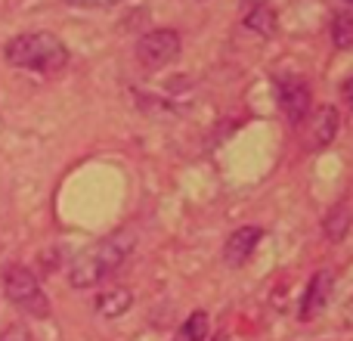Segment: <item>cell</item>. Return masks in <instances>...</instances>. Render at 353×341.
Masks as SVG:
<instances>
[{
    "label": "cell",
    "mask_w": 353,
    "mask_h": 341,
    "mask_svg": "<svg viewBox=\"0 0 353 341\" xmlns=\"http://www.w3.org/2000/svg\"><path fill=\"white\" fill-rule=\"evenodd\" d=\"M344 99H347V106H353V78L344 84Z\"/></svg>",
    "instance_id": "2e32d148"
},
{
    "label": "cell",
    "mask_w": 353,
    "mask_h": 341,
    "mask_svg": "<svg viewBox=\"0 0 353 341\" xmlns=\"http://www.w3.org/2000/svg\"><path fill=\"white\" fill-rule=\"evenodd\" d=\"M279 106L285 112V118L292 124H301L310 118V109H313V93H310V84H307L301 75H285L279 81Z\"/></svg>",
    "instance_id": "5b68a950"
},
{
    "label": "cell",
    "mask_w": 353,
    "mask_h": 341,
    "mask_svg": "<svg viewBox=\"0 0 353 341\" xmlns=\"http://www.w3.org/2000/svg\"><path fill=\"white\" fill-rule=\"evenodd\" d=\"M261 239H263L261 226H242V230H236L223 245V261L230 264V267H242V264L251 257V251L257 249Z\"/></svg>",
    "instance_id": "8992f818"
},
{
    "label": "cell",
    "mask_w": 353,
    "mask_h": 341,
    "mask_svg": "<svg viewBox=\"0 0 353 341\" xmlns=\"http://www.w3.org/2000/svg\"><path fill=\"white\" fill-rule=\"evenodd\" d=\"M338 121H341V118H338L335 106H319L310 118V146L313 149L329 146V143L338 137Z\"/></svg>",
    "instance_id": "52a82bcc"
},
{
    "label": "cell",
    "mask_w": 353,
    "mask_h": 341,
    "mask_svg": "<svg viewBox=\"0 0 353 341\" xmlns=\"http://www.w3.org/2000/svg\"><path fill=\"white\" fill-rule=\"evenodd\" d=\"M180 56V35L174 28H155L137 41V59L146 68H165Z\"/></svg>",
    "instance_id": "277c9868"
},
{
    "label": "cell",
    "mask_w": 353,
    "mask_h": 341,
    "mask_svg": "<svg viewBox=\"0 0 353 341\" xmlns=\"http://www.w3.org/2000/svg\"><path fill=\"white\" fill-rule=\"evenodd\" d=\"M245 28L257 31V35H273V31H276V12H273V6H267V3L251 6V10L245 12Z\"/></svg>",
    "instance_id": "8fae6325"
},
{
    "label": "cell",
    "mask_w": 353,
    "mask_h": 341,
    "mask_svg": "<svg viewBox=\"0 0 353 341\" xmlns=\"http://www.w3.org/2000/svg\"><path fill=\"white\" fill-rule=\"evenodd\" d=\"M130 304H134V295H130V289L124 286H112L105 289L103 295L97 298V313L99 317H121V313L130 311Z\"/></svg>",
    "instance_id": "9c48e42d"
},
{
    "label": "cell",
    "mask_w": 353,
    "mask_h": 341,
    "mask_svg": "<svg viewBox=\"0 0 353 341\" xmlns=\"http://www.w3.org/2000/svg\"><path fill=\"white\" fill-rule=\"evenodd\" d=\"M3 292L19 311L31 313V317H37V320L50 317V298L28 267H19V264L6 267L3 270Z\"/></svg>",
    "instance_id": "3957f363"
},
{
    "label": "cell",
    "mask_w": 353,
    "mask_h": 341,
    "mask_svg": "<svg viewBox=\"0 0 353 341\" xmlns=\"http://www.w3.org/2000/svg\"><path fill=\"white\" fill-rule=\"evenodd\" d=\"M350 224H353L350 208H347V205H335V208L329 211V217H325V224H323L325 239H332V242H341V239L347 236Z\"/></svg>",
    "instance_id": "30bf717a"
},
{
    "label": "cell",
    "mask_w": 353,
    "mask_h": 341,
    "mask_svg": "<svg viewBox=\"0 0 353 341\" xmlns=\"http://www.w3.org/2000/svg\"><path fill=\"white\" fill-rule=\"evenodd\" d=\"M72 6H78V10H109V6L121 3V0H68Z\"/></svg>",
    "instance_id": "5bb4252c"
},
{
    "label": "cell",
    "mask_w": 353,
    "mask_h": 341,
    "mask_svg": "<svg viewBox=\"0 0 353 341\" xmlns=\"http://www.w3.org/2000/svg\"><path fill=\"white\" fill-rule=\"evenodd\" d=\"M329 295H332V273L329 270H319L316 276L310 280L304 295V304H301V320H313L325 304H329Z\"/></svg>",
    "instance_id": "ba28073f"
},
{
    "label": "cell",
    "mask_w": 353,
    "mask_h": 341,
    "mask_svg": "<svg viewBox=\"0 0 353 341\" xmlns=\"http://www.w3.org/2000/svg\"><path fill=\"white\" fill-rule=\"evenodd\" d=\"M0 341H31V332L25 326H10V329H3Z\"/></svg>",
    "instance_id": "9a60e30c"
},
{
    "label": "cell",
    "mask_w": 353,
    "mask_h": 341,
    "mask_svg": "<svg viewBox=\"0 0 353 341\" xmlns=\"http://www.w3.org/2000/svg\"><path fill=\"white\" fill-rule=\"evenodd\" d=\"M134 245H137V239L130 230H121V233H115V236H105V239H99V242H93L90 249H84L72 261V267H68V282H72L74 289L99 286V282L109 280V276L128 261Z\"/></svg>",
    "instance_id": "6da1fadb"
},
{
    "label": "cell",
    "mask_w": 353,
    "mask_h": 341,
    "mask_svg": "<svg viewBox=\"0 0 353 341\" xmlns=\"http://www.w3.org/2000/svg\"><path fill=\"white\" fill-rule=\"evenodd\" d=\"M208 329H211V320H208L205 311H195L189 313V320L180 326L176 332V341H205L208 338Z\"/></svg>",
    "instance_id": "7c38bea8"
},
{
    "label": "cell",
    "mask_w": 353,
    "mask_h": 341,
    "mask_svg": "<svg viewBox=\"0 0 353 341\" xmlns=\"http://www.w3.org/2000/svg\"><path fill=\"white\" fill-rule=\"evenodd\" d=\"M3 59L12 68H28V72L53 75L65 68L68 62V47L53 35V31H25L6 41Z\"/></svg>",
    "instance_id": "7a4b0ae2"
},
{
    "label": "cell",
    "mask_w": 353,
    "mask_h": 341,
    "mask_svg": "<svg viewBox=\"0 0 353 341\" xmlns=\"http://www.w3.org/2000/svg\"><path fill=\"white\" fill-rule=\"evenodd\" d=\"M344 3H350V6H353V0H344Z\"/></svg>",
    "instance_id": "e0dca14e"
},
{
    "label": "cell",
    "mask_w": 353,
    "mask_h": 341,
    "mask_svg": "<svg viewBox=\"0 0 353 341\" xmlns=\"http://www.w3.org/2000/svg\"><path fill=\"white\" fill-rule=\"evenodd\" d=\"M332 43H335L338 50L353 47V16L350 12H338V16L332 19Z\"/></svg>",
    "instance_id": "4fadbf2b"
}]
</instances>
